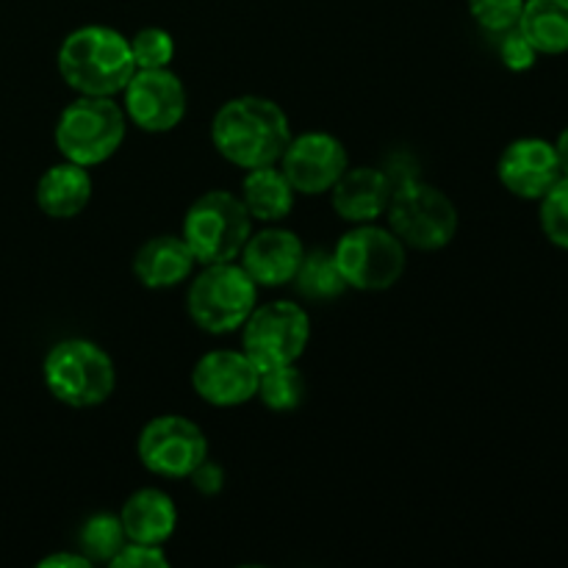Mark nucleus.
<instances>
[{
    "mask_svg": "<svg viewBox=\"0 0 568 568\" xmlns=\"http://www.w3.org/2000/svg\"><path fill=\"white\" fill-rule=\"evenodd\" d=\"M552 144H555V153H558L560 172H564V175H568V128H566V131H560L558 142H552Z\"/></svg>",
    "mask_w": 568,
    "mask_h": 568,
    "instance_id": "32",
    "label": "nucleus"
},
{
    "mask_svg": "<svg viewBox=\"0 0 568 568\" xmlns=\"http://www.w3.org/2000/svg\"><path fill=\"white\" fill-rule=\"evenodd\" d=\"M194 255L183 236L161 233L148 239L133 255V275L150 292H164V288L181 286L194 272Z\"/></svg>",
    "mask_w": 568,
    "mask_h": 568,
    "instance_id": "17",
    "label": "nucleus"
},
{
    "mask_svg": "<svg viewBox=\"0 0 568 568\" xmlns=\"http://www.w3.org/2000/svg\"><path fill=\"white\" fill-rule=\"evenodd\" d=\"M394 192V178L375 166H347L331 189L333 211L344 222L364 225L386 214Z\"/></svg>",
    "mask_w": 568,
    "mask_h": 568,
    "instance_id": "16",
    "label": "nucleus"
},
{
    "mask_svg": "<svg viewBox=\"0 0 568 568\" xmlns=\"http://www.w3.org/2000/svg\"><path fill=\"white\" fill-rule=\"evenodd\" d=\"M122 109L139 131L170 133L186 116V87L170 67L136 70L122 89Z\"/></svg>",
    "mask_w": 568,
    "mask_h": 568,
    "instance_id": "11",
    "label": "nucleus"
},
{
    "mask_svg": "<svg viewBox=\"0 0 568 568\" xmlns=\"http://www.w3.org/2000/svg\"><path fill=\"white\" fill-rule=\"evenodd\" d=\"M131 53L136 70H161L175 59V39L159 26H148L131 37Z\"/></svg>",
    "mask_w": 568,
    "mask_h": 568,
    "instance_id": "25",
    "label": "nucleus"
},
{
    "mask_svg": "<svg viewBox=\"0 0 568 568\" xmlns=\"http://www.w3.org/2000/svg\"><path fill=\"white\" fill-rule=\"evenodd\" d=\"M258 303V286L236 261L203 264L189 286L186 311L200 331L227 336L242 331Z\"/></svg>",
    "mask_w": 568,
    "mask_h": 568,
    "instance_id": "5",
    "label": "nucleus"
},
{
    "mask_svg": "<svg viewBox=\"0 0 568 568\" xmlns=\"http://www.w3.org/2000/svg\"><path fill=\"white\" fill-rule=\"evenodd\" d=\"M128 133L125 109L114 98H87L81 94L72 100L55 122V148L64 161L81 166L105 164L122 148Z\"/></svg>",
    "mask_w": 568,
    "mask_h": 568,
    "instance_id": "6",
    "label": "nucleus"
},
{
    "mask_svg": "<svg viewBox=\"0 0 568 568\" xmlns=\"http://www.w3.org/2000/svg\"><path fill=\"white\" fill-rule=\"evenodd\" d=\"M292 283L305 300H314V303H327V300L342 297L344 288H347V283H344L342 272L336 266V258L327 250H311V253H305L303 264H300Z\"/></svg>",
    "mask_w": 568,
    "mask_h": 568,
    "instance_id": "22",
    "label": "nucleus"
},
{
    "mask_svg": "<svg viewBox=\"0 0 568 568\" xmlns=\"http://www.w3.org/2000/svg\"><path fill=\"white\" fill-rule=\"evenodd\" d=\"M128 544L120 514H94L78 530V547L89 564H111L114 555Z\"/></svg>",
    "mask_w": 568,
    "mask_h": 568,
    "instance_id": "23",
    "label": "nucleus"
},
{
    "mask_svg": "<svg viewBox=\"0 0 568 568\" xmlns=\"http://www.w3.org/2000/svg\"><path fill=\"white\" fill-rule=\"evenodd\" d=\"M55 67L67 87L87 98H116L136 72L131 39L109 26H81L67 33Z\"/></svg>",
    "mask_w": 568,
    "mask_h": 568,
    "instance_id": "2",
    "label": "nucleus"
},
{
    "mask_svg": "<svg viewBox=\"0 0 568 568\" xmlns=\"http://www.w3.org/2000/svg\"><path fill=\"white\" fill-rule=\"evenodd\" d=\"M261 372L239 349H211L194 364L192 388L214 408H236L258 394Z\"/></svg>",
    "mask_w": 568,
    "mask_h": 568,
    "instance_id": "13",
    "label": "nucleus"
},
{
    "mask_svg": "<svg viewBox=\"0 0 568 568\" xmlns=\"http://www.w3.org/2000/svg\"><path fill=\"white\" fill-rule=\"evenodd\" d=\"M277 164L294 192L316 197V194L331 192L333 183L349 166V155L342 139L325 131H311L303 136H292Z\"/></svg>",
    "mask_w": 568,
    "mask_h": 568,
    "instance_id": "12",
    "label": "nucleus"
},
{
    "mask_svg": "<svg viewBox=\"0 0 568 568\" xmlns=\"http://www.w3.org/2000/svg\"><path fill=\"white\" fill-rule=\"evenodd\" d=\"M541 231L555 247L568 250V175H560L541 197Z\"/></svg>",
    "mask_w": 568,
    "mask_h": 568,
    "instance_id": "26",
    "label": "nucleus"
},
{
    "mask_svg": "<svg viewBox=\"0 0 568 568\" xmlns=\"http://www.w3.org/2000/svg\"><path fill=\"white\" fill-rule=\"evenodd\" d=\"M255 397L275 414H288L297 410L305 399V377L297 364L277 366V369L261 372L258 394Z\"/></svg>",
    "mask_w": 568,
    "mask_h": 568,
    "instance_id": "24",
    "label": "nucleus"
},
{
    "mask_svg": "<svg viewBox=\"0 0 568 568\" xmlns=\"http://www.w3.org/2000/svg\"><path fill=\"white\" fill-rule=\"evenodd\" d=\"M305 247L300 236L286 227H264L258 233H250L247 244L239 253V264L244 266L258 288L288 286L303 264Z\"/></svg>",
    "mask_w": 568,
    "mask_h": 568,
    "instance_id": "15",
    "label": "nucleus"
},
{
    "mask_svg": "<svg viewBox=\"0 0 568 568\" xmlns=\"http://www.w3.org/2000/svg\"><path fill=\"white\" fill-rule=\"evenodd\" d=\"M253 233V216L242 197L225 189H211L189 205L183 216V242L192 250L197 264L236 261Z\"/></svg>",
    "mask_w": 568,
    "mask_h": 568,
    "instance_id": "7",
    "label": "nucleus"
},
{
    "mask_svg": "<svg viewBox=\"0 0 568 568\" xmlns=\"http://www.w3.org/2000/svg\"><path fill=\"white\" fill-rule=\"evenodd\" d=\"M189 480H192V486L197 488L200 494L214 497V494H220L222 486H225V469H222L220 464H214V460L205 458L203 464L189 475Z\"/></svg>",
    "mask_w": 568,
    "mask_h": 568,
    "instance_id": "30",
    "label": "nucleus"
},
{
    "mask_svg": "<svg viewBox=\"0 0 568 568\" xmlns=\"http://www.w3.org/2000/svg\"><path fill=\"white\" fill-rule=\"evenodd\" d=\"M136 455L150 475L186 480L209 458V438L197 422L181 414H164L142 427Z\"/></svg>",
    "mask_w": 568,
    "mask_h": 568,
    "instance_id": "10",
    "label": "nucleus"
},
{
    "mask_svg": "<svg viewBox=\"0 0 568 568\" xmlns=\"http://www.w3.org/2000/svg\"><path fill=\"white\" fill-rule=\"evenodd\" d=\"M294 186L288 183V178L283 175V170L277 164L270 166H255L247 170L242 181V197L244 209L250 211V216L258 222H275L286 220L294 209Z\"/></svg>",
    "mask_w": 568,
    "mask_h": 568,
    "instance_id": "20",
    "label": "nucleus"
},
{
    "mask_svg": "<svg viewBox=\"0 0 568 568\" xmlns=\"http://www.w3.org/2000/svg\"><path fill=\"white\" fill-rule=\"evenodd\" d=\"M499 183L521 200H541L555 186L560 172L555 144L547 139L525 136L503 150L497 164Z\"/></svg>",
    "mask_w": 568,
    "mask_h": 568,
    "instance_id": "14",
    "label": "nucleus"
},
{
    "mask_svg": "<svg viewBox=\"0 0 568 568\" xmlns=\"http://www.w3.org/2000/svg\"><path fill=\"white\" fill-rule=\"evenodd\" d=\"M499 37H503V42H499V59H503V64L508 67V70L525 72L536 64L538 50L532 48L530 39H527L519 28H510V31L499 33Z\"/></svg>",
    "mask_w": 568,
    "mask_h": 568,
    "instance_id": "28",
    "label": "nucleus"
},
{
    "mask_svg": "<svg viewBox=\"0 0 568 568\" xmlns=\"http://www.w3.org/2000/svg\"><path fill=\"white\" fill-rule=\"evenodd\" d=\"M42 381L61 405L98 408L114 394L116 369L111 355L92 338H64L44 355Z\"/></svg>",
    "mask_w": 568,
    "mask_h": 568,
    "instance_id": "3",
    "label": "nucleus"
},
{
    "mask_svg": "<svg viewBox=\"0 0 568 568\" xmlns=\"http://www.w3.org/2000/svg\"><path fill=\"white\" fill-rule=\"evenodd\" d=\"M333 258H336L347 288L386 292L403 277L405 264H408V247L394 236L392 227L364 222L338 239L333 247Z\"/></svg>",
    "mask_w": 568,
    "mask_h": 568,
    "instance_id": "8",
    "label": "nucleus"
},
{
    "mask_svg": "<svg viewBox=\"0 0 568 568\" xmlns=\"http://www.w3.org/2000/svg\"><path fill=\"white\" fill-rule=\"evenodd\" d=\"M525 0H469V14L483 31L505 33L519 26Z\"/></svg>",
    "mask_w": 568,
    "mask_h": 568,
    "instance_id": "27",
    "label": "nucleus"
},
{
    "mask_svg": "<svg viewBox=\"0 0 568 568\" xmlns=\"http://www.w3.org/2000/svg\"><path fill=\"white\" fill-rule=\"evenodd\" d=\"M120 521L128 541L164 547L178 527V508L161 488H139L122 505Z\"/></svg>",
    "mask_w": 568,
    "mask_h": 568,
    "instance_id": "18",
    "label": "nucleus"
},
{
    "mask_svg": "<svg viewBox=\"0 0 568 568\" xmlns=\"http://www.w3.org/2000/svg\"><path fill=\"white\" fill-rule=\"evenodd\" d=\"M39 566L42 568H89L92 564H89L87 555L81 552H55V555H48V558L39 560Z\"/></svg>",
    "mask_w": 568,
    "mask_h": 568,
    "instance_id": "31",
    "label": "nucleus"
},
{
    "mask_svg": "<svg viewBox=\"0 0 568 568\" xmlns=\"http://www.w3.org/2000/svg\"><path fill=\"white\" fill-rule=\"evenodd\" d=\"M109 566L114 568H164L170 566L164 547H150V544L128 541L120 552L114 555Z\"/></svg>",
    "mask_w": 568,
    "mask_h": 568,
    "instance_id": "29",
    "label": "nucleus"
},
{
    "mask_svg": "<svg viewBox=\"0 0 568 568\" xmlns=\"http://www.w3.org/2000/svg\"><path fill=\"white\" fill-rule=\"evenodd\" d=\"M386 220L394 236L419 253L444 250L458 233V209L453 200L419 178L394 181Z\"/></svg>",
    "mask_w": 568,
    "mask_h": 568,
    "instance_id": "4",
    "label": "nucleus"
},
{
    "mask_svg": "<svg viewBox=\"0 0 568 568\" xmlns=\"http://www.w3.org/2000/svg\"><path fill=\"white\" fill-rule=\"evenodd\" d=\"M92 200V175L87 166L61 161L44 170L37 183V205L50 220H72Z\"/></svg>",
    "mask_w": 568,
    "mask_h": 568,
    "instance_id": "19",
    "label": "nucleus"
},
{
    "mask_svg": "<svg viewBox=\"0 0 568 568\" xmlns=\"http://www.w3.org/2000/svg\"><path fill=\"white\" fill-rule=\"evenodd\" d=\"M311 342L308 311L292 300L255 305L242 325V353L258 372L297 364Z\"/></svg>",
    "mask_w": 568,
    "mask_h": 568,
    "instance_id": "9",
    "label": "nucleus"
},
{
    "mask_svg": "<svg viewBox=\"0 0 568 568\" xmlns=\"http://www.w3.org/2000/svg\"><path fill=\"white\" fill-rule=\"evenodd\" d=\"M519 28L538 55L568 53V0H525Z\"/></svg>",
    "mask_w": 568,
    "mask_h": 568,
    "instance_id": "21",
    "label": "nucleus"
},
{
    "mask_svg": "<svg viewBox=\"0 0 568 568\" xmlns=\"http://www.w3.org/2000/svg\"><path fill=\"white\" fill-rule=\"evenodd\" d=\"M292 142L288 114L270 98L242 94L216 111L211 120V144L239 170L277 164Z\"/></svg>",
    "mask_w": 568,
    "mask_h": 568,
    "instance_id": "1",
    "label": "nucleus"
}]
</instances>
